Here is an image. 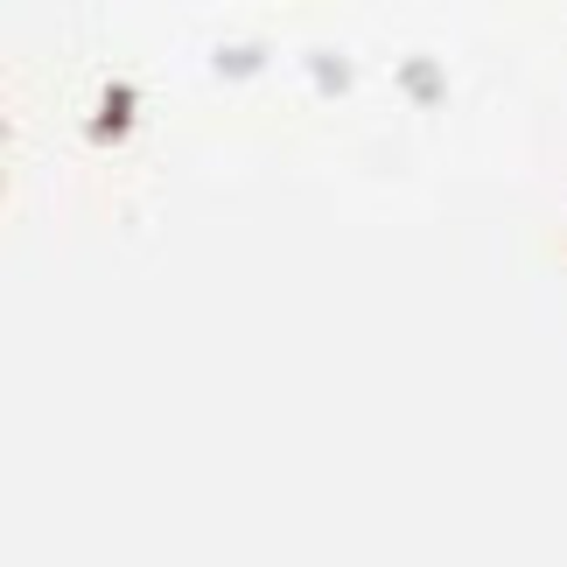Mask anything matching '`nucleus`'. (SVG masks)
Masks as SVG:
<instances>
[]
</instances>
